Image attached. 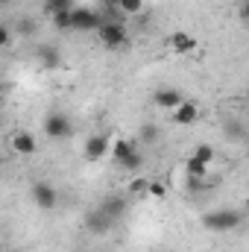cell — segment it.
Wrapping results in <instances>:
<instances>
[{"label": "cell", "instance_id": "6da1fadb", "mask_svg": "<svg viewBox=\"0 0 249 252\" xmlns=\"http://www.w3.org/2000/svg\"><path fill=\"white\" fill-rule=\"evenodd\" d=\"M103 27L100 12L85 9V6H73L70 9V32H97Z\"/></svg>", "mask_w": 249, "mask_h": 252}, {"label": "cell", "instance_id": "7a4b0ae2", "mask_svg": "<svg viewBox=\"0 0 249 252\" xmlns=\"http://www.w3.org/2000/svg\"><path fill=\"white\" fill-rule=\"evenodd\" d=\"M97 38L109 47V50H118L129 41V30H126L124 21H103V27L97 30Z\"/></svg>", "mask_w": 249, "mask_h": 252}, {"label": "cell", "instance_id": "3957f363", "mask_svg": "<svg viewBox=\"0 0 249 252\" xmlns=\"http://www.w3.org/2000/svg\"><path fill=\"white\" fill-rule=\"evenodd\" d=\"M241 223V214L232 211V208H220V211H208L202 217V226L211 229V232H232L235 226Z\"/></svg>", "mask_w": 249, "mask_h": 252}, {"label": "cell", "instance_id": "277c9868", "mask_svg": "<svg viewBox=\"0 0 249 252\" xmlns=\"http://www.w3.org/2000/svg\"><path fill=\"white\" fill-rule=\"evenodd\" d=\"M70 132H73V126H70V118H67V115L53 112V115L44 118V135H47V138L64 141V138H70Z\"/></svg>", "mask_w": 249, "mask_h": 252}, {"label": "cell", "instance_id": "5b68a950", "mask_svg": "<svg viewBox=\"0 0 249 252\" xmlns=\"http://www.w3.org/2000/svg\"><path fill=\"white\" fill-rule=\"evenodd\" d=\"M30 196H32V202H35L41 211H50V208H56V202H59V190L53 188L50 182H35L32 190H30Z\"/></svg>", "mask_w": 249, "mask_h": 252}, {"label": "cell", "instance_id": "8992f818", "mask_svg": "<svg viewBox=\"0 0 249 252\" xmlns=\"http://www.w3.org/2000/svg\"><path fill=\"white\" fill-rule=\"evenodd\" d=\"M153 103L158 106V109H164V112H176L182 103H185V94L179 91V88H158L156 94H153Z\"/></svg>", "mask_w": 249, "mask_h": 252}, {"label": "cell", "instance_id": "52a82bcc", "mask_svg": "<svg viewBox=\"0 0 249 252\" xmlns=\"http://www.w3.org/2000/svg\"><path fill=\"white\" fill-rule=\"evenodd\" d=\"M164 44H167V50H170V53H176V56H187V53H193V50H196V38H193L190 32H182V30L170 32Z\"/></svg>", "mask_w": 249, "mask_h": 252}, {"label": "cell", "instance_id": "ba28073f", "mask_svg": "<svg viewBox=\"0 0 249 252\" xmlns=\"http://www.w3.org/2000/svg\"><path fill=\"white\" fill-rule=\"evenodd\" d=\"M106 153H112V141H109L106 135H91V138L85 141V147H82V156H85L88 161H100Z\"/></svg>", "mask_w": 249, "mask_h": 252}, {"label": "cell", "instance_id": "9c48e42d", "mask_svg": "<svg viewBox=\"0 0 249 252\" xmlns=\"http://www.w3.org/2000/svg\"><path fill=\"white\" fill-rule=\"evenodd\" d=\"M9 147H12L18 156H32V153L38 150V141H35V135H32V132L18 129V132H12V138H9Z\"/></svg>", "mask_w": 249, "mask_h": 252}, {"label": "cell", "instance_id": "30bf717a", "mask_svg": "<svg viewBox=\"0 0 249 252\" xmlns=\"http://www.w3.org/2000/svg\"><path fill=\"white\" fill-rule=\"evenodd\" d=\"M126 205H129V199H126V196H118V193H109V196L103 199L100 211H103V214H109L112 220H118V217H124V214H126Z\"/></svg>", "mask_w": 249, "mask_h": 252}, {"label": "cell", "instance_id": "8fae6325", "mask_svg": "<svg viewBox=\"0 0 249 252\" xmlns=\"http://www.w3.org/2000/svg\"><path fill=\"white\" fill-rule=\"evenodd\" d=\"M196 118H199V106H196L193 100H185V103L173 112V124L176 126H190Z\"/></svg>", "mask_w": 249, "mask_h": 252}, {"label": "cell", "instance_id": "7c38bea8", "mask_svg": "<svg viewBox=\"0 0 249 252\" xmlns=\"http://www.w3.org/2000/svg\"><path fill=\"white\" fill-rule=\"evenodd\" d=\"M118 167L129 173V176H135V173H141V167H144V153H141V147L132 153V156H126L124 161H118Z\"/></svg>", "mask_w": 249, "mask_h": 252}, {"label": "cell", "instance_id": "4fadbf2b", "mask_svg": "<svg viewBox=\"0 0 249 252\" xmlns=\"http://www.w3.org/2000/svg\"><path fill=\"white\" fill-rule=\"evenodd\" d=\"M208 167H211V164H205V161H199V158H193V156L185 158V173L193 182H202V179L208 176Z\"/></svg>", "mask_w": 249, "mask_h": 252}, {"label": "cell", "instance_id": "5bb4252c", "mask_svg": "<svg viewBox=\"0 0 249 252\" xmlns=\"http://www.w3.org/2000/svg\"><path fill=\"white\" fill-rule=\"evenodd\" d=\"M126 193H129V196H150V182H147L141 173H135V176H129V182H126Z\"/></svg>", "mask_w": 249, "mask_h": 252}, {"label": "cell", "instance_id": "9a60e30c", "mask_svg": "<svg viewBox=\"0 0 249 252\" xmlns=\"http://www.w3.org/2000/svg\"><path fill=\"white\" fill-rule=\"evenodd\" d=\"M138 150V144H132V141H126V138H115L112 141V156H115V161H124L126 156H132Z\"/></svg>", "mask_w": 249, "mask_h": 252}, {"label": "cell", "instance_id": "2e32d148", "mask_svg": "<svg viewBox=\"0 0 249 252\" xmlns=\"http://www.w3.org/2000/svg\"><path fill=\"white\" fill-rule=\"evenodd\" d=\"M106 3L124 15H141V9H144V0H106Z\"/></svg>", "mask_w": 249, "mask_h": 252}, {"label": "cell", "instance_id": "e0dca14e", "mask_svg": "<svg viewBox=\"0 0 249 252\" xmlns=\"http://www.w3.org/2000/svg\"><path fill=\"white\" fill-rule=\"evenodd\" d=\"M109 226H112V217L103 214V211H97V214L88 217V229H94V232H106Z\"/></svg>", "mask_w": 249, "mask_h": 252}, {"label": "cell", "instance_id": "ac0fdd59", "mask_svg": "<svg viewBox=\"0 0 249 252\" xmlns=\"http://www.w3.org/2000/svg\"><path fill=\"white\" fill-rule=\"evenodd\" d=\"M67 9H73V0H44V12L50 18L59 15V12H67Z\"/></svg>", "mask_w": 249, "mask_h": 252}, {"label": "cell", "instance_id": "d6986e66", "mask_svg": "<svg viewBox=\"0 0 249 252\" xmlns=\"http://www.w3.org/2000/svg\"><path fill=\"white\" fill-rule=\"evenodd\" d=\"M193 158H199V161L211 164V161H214V150H211L208 144H196V147H193Z\"/></svg>", "mask_w": 249, "mask_h": 252}, {"label": "cell", "instance_id": "ffe728a7", "mask_svg": "<svg viewBox=\"0 0 249 252\" xmlns=\"http://www.w3.org/2000/svg\"><path fill=\"white\" fill-rule=\"evenodd\" d=\"M50 24H53L56 30H70V9H67V12H59V15H53Z\"/></svg>", "mask_w": 249, "mask_h": 252}, {"label": "cell", "instance_id": "44dd1931", "mask_svg": "<svg viewBox=\"0 0 249 252\" xmlns=\"http://www.w3.org/2000/svg\"><path fill=\"white\" fill-rule=\"evenodd\" d=\"M138 138H141V144H153V141L158 138V129H156L153 124L141 126V135H138Z\"/></svg>", "mask_w": 249, "mask_h": 252}, {"label": "cell", "instance_id": "7402d4cb", "mask_svg": "<svg viewBox=\"0 0 249 252\" xmlns=\"http://www.w3.org/2000/svg\"><path fill=\"white\" fill-rule=\"evenodd\" d=\"M164 193H167V185H164V182H158V179L150 182V196H153V199H164Z\"/></svg>", "mask_w": 249, "mask_h": 252}, {"label": "cell", "instance_id": "603a6c76", "mask_svg": "<svg viewBox=\"0 0 249 252\" xmlns=\"http://www.w3.org/2000/svg\"><path fill=\"white\" fill-rule=\"evenodd\" d=\"M56 56H59V53H56V50H53V47H50V50H47V47H44V50H41V62H44V64H56V62H59V59H56Z\"/></svg>", "mask_w": 249, "mask_h": 252}, {"label": "cell", "instance_id": "cb8c5ba5", "mask_svg": "<svg viewBox=\"0 0 249 252\" xmlns=\"http://www.w3.org/2000/svg\"><path fill=\"white\" fill-rule=\"evenodd\" d=\"M32 27H35L32 21H21V24H18V30H21V35H32Z\"/></svg>", "mask_w": 249, "mask_h": 252}, {"label": "cell", "instance_id": "d4e9b609", "mask_svg": "<svg viewBox=\"0 0 249 252\" xmlns=\"http://www.w3.org/2000/svg\"><path fill=\"white\" fill-rule=\"evenodd\" d=\"M9 32H12V30H9V27H3V30H0V44H3V47H6V44H9Z\"/></svg>", "mask_w": 249, "mask_h": 252}, {"label": "cell", "instance_id": "484cf974", "mask_svg": "<svg viewBox=\"0 0 249 252\" xmlns=\"http://www.w3.org/2000/svg\"><path fill=\"white\" fill-rule=\"evenodd\" d=\"M241 18H244V21L249 24V0L244 3V6H241Z\"/></svg>", "mask_w": 249, "mask_h": 252}, {"label": "cell", "instance_id": "4316f807", "mask_svg": "<svg viewBox=\"0 0 249 252\" xmlns=\"http://www.w3.org/2000/svg\"><path fill=\"white\" fill-rule=\"evenodd\" d=\"M244 217H247V220H249V199H247V202H244Z\"/></svg>", "mask_w": 249, "mask_h": 252}, {"label": "cell", "instance_id": "83f0119b", "mask_svg": "<svg viewBox=\"0 0 249 252\" xmlns=\"http://www.w3.org/2000/svg\"><path fill=\"white\" fill-rule=\"evenodd\" d=\"M244 97H247V103H249V85H247V91H244Z\"/></svg>", "mask_w": 249, "mask_h": 252}]
</instances>
